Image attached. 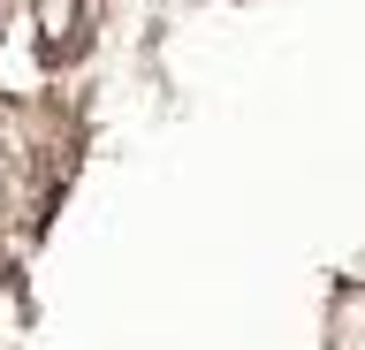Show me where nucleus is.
I'll list each match as a JSON object with an SVG mask.
<instances>
[{"instance_id":"obj_1","label":"nucleus","mask_w":365,"mask_h":350,"mask_svg":"<svg viewBox=\"0 0 365 350\" xmlns=\"http://www.w3.org/2000/svg\"><path fill=\"white\" fill-rule=\"evenodd\" d=\"M327 343H335V350H365V289H350V297L335 304V327H327Z\"/></svg>"}]
</instances>
